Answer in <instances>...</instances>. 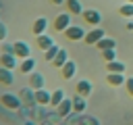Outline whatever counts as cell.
I'll return each mask as SVG.
<instances>
[{
    "mask_svg": "<svg viewBox=\"0 0 133 125\" xmlns=\"http://www.w3.org/2000/svg\"><path fill=\"white\" fill-rule=\"evenodd\" d=\"M12 46H15V50H12V52H15V56H17V58H21V60H23V58H29V56H31V48H29V44H27V42L17 40V42H12Z\"/></svg>",
    "mask_w": 133,
    "mask_h": 125,
    "instance_id": "52a82bcc",
    "label": "cell"
},
{
    "mask_svg": "<svg viewBox=\"0 0 133 125\" xmlns=\"http://www.w3.org/2000/svg\"><path fill=\"white\" fill-rule=\"evenodd\" d=\"M19 96L23 100V106H37V102H35V90L33 88H29V85L21 88L19 90Z\"/></svg>",
    "mask_w": 133,
    "mask_h": 125,
    "instance_id": "8992f818",
    "label": "cell"
},
{
    "mask_svg": "<svg viewBox=\"0 0 133 125\" xmlns=\"http://www.w3.org/2000/svg\"><path fill=\"white\" fill-rule=\"evenodd\" d=\"M85 33H87V31H85L81 25H69V27L64 29V38H66L69 42H83Z\"/></svg>",
    "mask_w": 133,
    "mask_h": 125,
    "instance_id": "3957f363",
    "label": "cell"
},
{
    "mask_svg": "<svg viewBox=\"0 0 133 125\" xmlns=\"http://www.w3.org/2000/svg\"><path fill=\"white\" fill-rule=\"evenodd\" d=\"M66 98V94H64V90H60V88H56L54 92H52V100H50V108H56L62 100Z\"/></svg>",
    "mask_w": 133,
    "mask_h": 125,
    "instance_id": "603a6c76",
    "label": "cell"
},
{
    "mask_svg": "<svg viewBox=\"0 0 133 125\" xmlns=\"http://www.w3.org/2000/svg\"><path fill=\"white\" fill-rule=\"evenodd\" d=\"M21 125H37V121H33V119H25Z\"/></svg>",
    "mask_w": 133,
    "mask_h": 125,
    "instance_id": "1f68e13d",
    "label": "cell"
},
{
    "mask_svg": "<svg viewBox=\"0 0 133 125\" xmlns=\"http://www.w3.org/2000/svg\"><path fill=\"white\" fill-rule=\"evenodd\" d=\"M125 92L133 98V77H127V81H125Z\"/></svg>",
    "mask_w": 133,
    "mask_h": 125,
    "instance_id": "f1b7e54d",
    "label": "cell"
},
{
    "mask_svg": "<svg viewBox=\"0 0 133 125\" xmlns=\"http://www.w3.org/2000/svg\"><path fill=\"white\" fill-rule=\"evenodd\" d=\"M71 17H73V15L66 12V10H64V12H58V15L54 17V21H52V29L58 31V33H64V29H66L69 25H73V23H71Z\"/></svg>",
    "mask_w": 133,
    "mask_h": 125,
    "instance_id": "7a4b0ae2",
    "label": "cell"
},
{
    "mask_svg": "<svg viewBox=\"0 0 133 125\" xmlns=\"http://www.w3.org/2000/svg\"><path fill=\"white\" fill-rule=\"evenodd\" d=\"M39 125H58V123H54V121H48V119H44Z\"/></svg>",
    "mask_w": 133,
    "mask_h": 125,
    "instance_id": "836d02e7",
    "label": "cell"
},
{
    "mask_svg": "<svg viewBox=\"0 0 133 125\" xmlns=\"http://www.w3.org/2000/svg\"><path fill=\"white\" fill-rule=\"evenodd\" d=\"M29 79H27V85L29 88H33V90H42L44 85H46V77L42 75V73H37V71H33L31 75H27Z\"/></svg>",
    "mask_w": 133,
    "mask_h": 125,
    "instance_id": "9c48e42d",
    "label": "cell"
},
{
    "mask_svg": "<svg viewBox=\"0 0 133 125\" xmlns=\"http://www.w3.org/2000/svg\"><path fill=\"white\" fill-rule=\"evenodd\" d=\"M12 50H15L12 44H2V52H12ZM12 54H15V52H12Z\"/></svg>",
    "mask_w": 133,
    "mask_h": 125,
    "instance_id": "4dcf8cb0",
    "label": "cell"
},
{
    "mask_svg": "<svg viewBox=\"0 0 133 125\" xmlns=\"http://www.w3.org/2000/svg\"><path fill=\"white\" fill-rule=\"evenodd\" d=\"M66 60H69V52H66L64 48H60V50H58V54H56V58H54L50 65H52V67H56V69H60Z\"/></svg>",
    "mask_w": 133,
    "mask_h": 125,
    "instance_id": "7402d4cb",
    "label": "cell"
},
{
    "mask_svg": "<svg viewBox=\"0 0 133 125\" xmlns=\"http://www.w3.org/2000/svg\"><path fill=\"white\" fill-rule=\"evenodd\" d=\"M77 125H100V121L96 117H91V115H83V117H79Z\"/></svg>",
    "mask_w": 133,
    "mask_h": 125,
    "instance_id": "4316f807",
    "label": "cell"
},
{
    "mask_svg": "<svg viewBox=\"0 0 133 125\" xmlns=\"http://www.w3.org/2000/svg\"><path fill=\"white\" fill-rule=\"evenodd\" d=\"M35 71V58H23L21 63H19V73H23V75H31Z\"/></svg>",
    "mask_w": 133,
    "mask_h": 125,
    "instance_id": "e0dca14e",
    "label": "cell"
},
{
    "mask_svg": "<svg viewBox=\"0 0 133 125\" xmlns=\"http://www.w3.org/2000/svg\"><path fill=\"white\" fill-rule=\"evenodd\" d=\"M56 113L60 115V119H69L71 115H75V110H73V98H64L56 106Z\"/></svg>",
    "mask_w": 133,
    "mask_h": 125,
    "instance_id": "ba28073f",
    "label": "cell"
},
{
    "mask_svg": "<svg viewBox=\"0 0 133 125\" xmlns=\"http://www.w3.org/2000/svg\"><path fill=\"white\" fill-rule=\"evenodd\" d=\"M6 35H8V27L0 21V42H4V40H6Z\"/></svg>",
    "mask_w": 133,
    "mask_h": 125,
    "instance_id": "f546056e",
    "label": "cell"
},
{
    "mask_svg": "<svg viewBox=\"0 0 133 125\" xmlns=\"http://www.w3.org/2000/svg\"><path fill=\"white\" fill-rule=\"evenodd\" d=\"M64 4H66V12H71V15H83V10H85L79 0H64Z\"/></svg>",
    "mask_w": 133,
    "mask_h": 125,
    "instance_id": "44dd1931",
    "label": "cell"
},
{
    "mask_svg": "<svg viewBox=\"0 0 133 125\" xmlns=\"http://www.w3.org/2000/svg\"><path fill=\"white\" fill-rule=\"evenodd\" d=\"M0 15H2V4H0Z\"/></svg>",
    "mask_w": 133,
    "mask_h": 125,
    "instance_id": "8d00e7d4",
    "label": "cell"
},
{
    "mask_svg": "<svg viewBox=\"0 0 133 125\" xmlns=\"http://www.w3.org/2000/svg\"><path fill=\"white\" fill-rule=\"evenodd\" d=\"M125 2H133V0H125Z\"/></svg>",
    "mask_w": 133,
    "mask_h": 125,
    "instance_id": "74e56055",
    "label": "cell"
},
{
    "mask_svg": "<svg viewBox=\"0 0 133 125\" xmlns=\"http://www.w3.org/2000/svg\"><path fill=\"white\" fill-rule=\"evenodd\" d=\"M127 77L125 73H106V83L112 85V88H118V85H125Z\"/></svg>",
    "mask_w": 133,
    "mask_h": 125,
    "instance_id": "5bb4252c",
    "label": "cell"
},
{
    "mask_svg": "<svg viewBox=\"0 0 133 125\" xmlns=\"http://www.w3.org/2000/svg\"><path fill=\"white\" fill-rule=\"evenodd\" d=\"M104 69H106V73H125V69H127V65H125L123 60H118V58H114V60H108V63L104 65Z\"/></svg>",
    "mask_w": 133,
    "mask_h": 125,
    "instance_id": "4fadbf2b",
    "label": "cell"
},
{
    "mask_svg": "<svg viewBox=\"0 0 133 125\" xmlns=\"http://www.w3.org/2000/svg\"><path fill=\"white\" fill-rule=\"evenodd\" d=\"M17 56L12 52H2L0 54V67H6V69H15L17 67Z\"/></svg>",
    "mask_w": 133,
    "mask_h": 125,
    "instance_id": "ac0fdd59",
    "label": "cell"
},
{
    "mask_svg": "<svg viewBox=\"0 0 133 125\" xmlns=\"http://www.w3.org/2000/svg\"><path fill=\"white\" fill-rule=\"evenodd\" d=\"M0 104H2L4 108H8V110H17V113H19V108L23 106V100H21V96H17V94L4 92V94L0 96Z\"/></svg>",
    "mask_w": 133,
    "mask_h": 125,
    "instance_id": "6da1fadb",
    "label": "cell"
},
{
    "mask_svg": "<svg viewBox=\"0 0 133 125\" xmlns=\"http://www.w3.org/2000/svg\"><path fill=\"white\" fill-rule=\"evenodd\" d=\"M125 29H127V31H133V21H127V25H125Z\"/></svg>",
    "mask_w": 133,
    "mask_h": 125,
    "instance_id": "d6a6232c",
    "label": "cell"
},
{
    "mask_svg": "<svg viewBox=\"0 0 133 125\" xmlns=\"http://www.w3.org/2000/svg\"><path fill=\"white\" fill-rule=\"evenodd\" d=\"M50 100H52V92H48L46 88L35 90V102L39 106H50Z\"/></svg>",
    "mask_w": 133,
    "mask_h": 125,
    "instance_id": "2e32d148",
    "label": "cell"
},
{
    "mask_svg": "<svg viewBox=\"0 0 133 125\" xmlns=\"http://www.w3.org/2000/svg\"><path fill=\"white\" fill-rule=\"evenodd\" d=\"M58 50H60V48H58V46L54 44L52 48H48V50H44V58H46L48 63H52V60L56 58V54H58Z\"/></svg>",
    "mask_w": 133,
    "mask_h": 125,
    "instance_id": "484cf974",
    "label": "cell"
},
{
    "mask_svg": "<svg viewBox=\"0 0 133 125\" xmlns=\"http://www.w3.org/2000/svg\"><path fill=\"white\" fill-rule=\"evenodd\" d=\"M75 73H77V65L69 58V60L60 67V77H62V79H73V77H75Z\"/></svg>",
    "mask_w": 133,
    "mask_h": 125,
    "instance_id": "8fae6325",
    "label": "cell"
},
{
    "mask_svg": "<svg viewBox=\"0 0 133 125\" xmlns=\"http://www.w3.org/2000/svg\"><path fill=\"white\" fill-rule=\"evenodd\" d=\"M96 48H98L100 52H102V50H110V48H116V40H112V38H108V35H106V38H102V40L96 44Z\"/></svg>",
    "mask_w": 133,
    "mask_h": 125,
    "instance_id": "cb8c5ba5",
    "label": "cell"
},
{
    "mask_svg": "<svg viewBox=\"0 0 133 125\" xmlns=\"http://www.w3.org/2000/svg\"><path fill=\"white\" fill-rule=\"evenodd\" d=\"M102 38H106V31L102 29V27H91L87 33H85V38H83V44H87V46H96Z\"/></svg>",
    "mask_w": 133,
    "mask_h": 125,
    "instance_id": "277c9868",
    "label": "cell"
},
{
    "mask_svg": "<svg viewBox=\"0 0 133 125\" xmlns=\"http://www.w3.org/2000/svg\"><path fill=\"white\" fill-rule=\"evenodd\" d=\"M118 15L125 19H133V2H125L118 6Z\"/></svg>",
    "mask_w": 133,
    "mask_h": 125,
    "instance_id": "d4e9b609",
    "label": "cell"
},
{
    "mask_svg": "<svg viewBox=\"0 0 133 125\" xmlns=\"http://www.w3.org/2000/svg\"><path fill=\"white\" fill-rule=\"evenodd\" d=\"M50 4H54V6H60V4H64V0H50Z\"/></svg>",
    "mask_w": 133,
    "mask_h": 125,
    "instance_id": "e575fe53",
    "label": "cell"
},
{
    "mask_svg": "<svg viewBox=\"0 0 133 125\" xmlns=\"http://www.w3.org/2000/svg\"><path fill=\"white\" fill-rule=\"evenodd\" d=\"M46 29H48V19H46V17H37V19L33 21V25H31V33H33V38L46 33Z\"/></svg>",
    "mask_w": 133,
    "mask_h": 125,
    "instance_id": "30bf717a",
    "label": "cell"
},
{
    "mask_svg": "<svg viewBox=\"0 0 133 125\" xmlns=\"http://www.w3.org/2000/svg\"><path fill=\"white\" fill-rule=\"evenodd\" d=\"M100 56L104 58V63H108V60H114V58H116V48H110V50H102V52H100Z\"/></svg>",
    "mask_w": 133,
    "mask_h": 125,
    "instance_id": "83f0119b",
    "label": "cell"
},
{
    "mask_svg": "<svg viewBox=\"0 0 133 125\" xmlns=\"http://www.w3.org/2000/svg\"><path fill=\"white\" fill-rule=\"evenodd\" d=\"M58 125H69V123H66V121H64V119H62V121H60V123H58Z\"/></svg>",
    "mask_w": 133,
    "mask_h": 125,
    "instance_id": "d590c367",
    "label": "cell"
},
{
    "mask_svg": "<svg viewBox=\"0 0 133 125\" xmlns=\"http://www.w3.org/2000/svg\"><path fill=\"white\" fill-rule=\"evenodd\" d=\"M12 83H15V75H12V69L0 67V85H12Z\"/></svg>",
    "mask_w": 133,
    "mask_h": 125,
    "instance_id": "d6986e66",
    "label": "cell"
},
{
    "mask_svg": "<svg viewBox=\"0 0 133 125\" xmlns=\"http://www.w3.org/2000/svg\"><path fill=\"white\" fill-rule=\"evenodd\" d=\"M85 108H87V98L75 94V98H73V110H75V115H81Z\"/></svg>",
    "mask_w": 133,
    "mask_h": 125,
    "instance_id": "ffe728a7",
    "label": "cell"
},
{
    "mask_svg": "<svg viewBox=\"0 0 133 125\" xmlns=\"http://www.w3.org/2000/svg\"><path fill=\"white\" fill-rule=\"evenodd\" d=\"M56 42L50 38V33H42V35H35V46L39 48V50H48V48H52Z\"/></svg>",
    "mask_w": 133,
    "mask_h": 125,
    "instance_id": "7c38bea8",
    "label": "cell"
},
{
    "mask_svg": "<svg viewBox=\"0 0 133 125\" xmlns=\"http://www.w3.org/2000/svg\"><path fill=\"white\" fill-rule=\"evenodd\" d=\"M83 23H85V25H94V27H98V25L102 23V15H100V10H96V8H85V10H83Z\"/></svg>",
    "mask_w": 133,
    "mask_h": 125,
    "instance_id": "5b68a950",
    "label": "cell"
},
{
    "mask_svg": "<svg viewBox=\"0 0 133 125\" xmlns=\"http://www.w3.org/2000/svg\"><path fill=\"white\" fill-rule=\"evenodd\" d=\"M91 90H94V85H91L89 79H81V81H77V85H75V92H77L79 96H83V98H87V96L91 94Z\"/></svg>",
    "mask_w": 133,
    "mask_h": 125,
    "instance_id": "9a60e30c",
    "label": "cell"
}]
</instances>
